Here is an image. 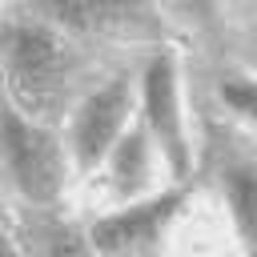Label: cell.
I'll return each instance as SVG.
<instances>
[{
	"label": "cell",
	"instance_id": "ba28073f",
	"mask_svg": "<svg viewBox=\"0 0 257 257\" xmlns=\"http://www.w3.org/2000/svg\"><path fill=\"white\" fill-rule=\"evenodd\" d=\"M253 197H257V177H253V165L249 161H237L225 177V201L233 209V221H237V233L245 237V245L253 241Z\"/></svg>",
	"mask_w": 257,
	"mask_h": 257
},
{
	"label": "cell",
	"instance_id": "5b68a950",
	"mask_svg": "<svg viewBox=\"0 0 257 257\" xmlns=\"http://www.w3.org/2000/svg\"><path fill=\"white\" fill-rule=\"evenodd\" d=\"M141 124H145L157 157L165 161L169 177L181 185L189 177V169H193L189 165L193 161V145H189V128H185L177 60L169 52H157L141 72Z\"/></svg>",
	"mask_w": 257,
	"mask_h": 257
},
{
	"label": "cell",
	"instance_id": "8992f818",
	"mask_svg": "<svg viewBox=\"0 0 257 257\" xmlns=\"http://www.w3.org/2000/svg\"><path fill=\"white\" fill-rule=\"evenodd\" d=\"M133 80L128 76H112L104 84H96L92 92H84L72 112H68V145H64V157H68V169L76 173H96L104 153L116 145V137L124 133V124L133 120Z\"/></svg>",
	"mask_w": 257,
	"mask_h": 257
},
{
	"label": "cell",
	"instance_id": "8fae6325",
	"mask_svg": "<svg viewBox=\"0 0 257 257\" xmlns=\"http://www.w3.org/2000/svg\"><path fill=\"white\" fill-rule=\"evenodd\" d=\"M217 92H221L225 108H233V112L241 116V124H249V120H253V96H257V88H253V80H249V76H233V80H225Z\"/></svg>",
	"mask_w": 257,
	"mask_h": 257
},
{
	"label": "cell",
	"instance_id": "4fadbf2b",
	"mask_svg": "<svg viewBox=\"0 0 257 257\" xmlns=\"http://www.w3.org/2000/svg\"><path fill=\"white\" fill-rule=\"evenodd\" d=\"M233 4H237V8H249V4H253V0H233Z\"/></svg>",
	"mask_w": 257,
	"mask_h": 257
},
{
	"label": "cell",
	"instance_id": "6da1fadb",
	"mask_svg": "<svg viewBox=\"0 0 257 257\" xmlns=\"http://www.w3.org/2000/svg\"><path fill=\"white\" fill-rule=\"evenodd\" d=\"M0 72L8 104L28 120L52 128L72 100L80 56L72 48V36L36 16H20L0 28Z\"/></svg>",
	"mask_w": 257,
	"mask_h": 257
},
{
	"label": "cell",
	"instance_id": "277c9868",
	"mask_svg": "<svg viewBox=\"0 0 257 257\" xmlns=\"http://www.w3.org/2000/svg\"><path fill=\"white\" fill-rule=\"evenodd\" d=\"M32 16L64 36L92 40H153L165 28L153 0H32Z\"/></svg>",
	"mask_w": 257,
	"mask_h": 257
},
{
	"label": "cell",
	"instance_id": "9c48e42d",
	"mask_svg": "<svg viewBox=\"0 0 257 257\" xmlns=\"http://www.w3.org/2000/svg\"><path fill=\"white\" fill-rule=\"evenodd\" d=\"M161 16L193 28V32H213L221 24V0H157Z\"/></svg>",
	"mask_w": 257,
	"mask_h": 257
},
{
	"label": "cell",
	"instance_id": "52a82bcc",
	"mask_svg": "<svg viewBox=\"0 0 257 257\" xmlns=\"http://www.w3.org/2000/svg\"><path fill=\"white\" fill-rule=\"evenodd\" d=\"M100 177H104V189L108 197L120 201H137L145 193H153V177H157V149L145 133V124L128 120L124 133L116 137V145L104 153L100 161Z\"/></svg>",
	"mask_w": 257,
	"mask_h": 257
},
{
	"label": "cell",
	"instance_id": "7a4b0ae2",
	"mask_svg": "<svg viewBox=\"0 0 257 257\" xmlns=\"http://www.w3.org/2000/svg\"><path fill=\"white\" fill-rule=\"evenodd\" d=\"M0 153H4L16 193L28 205L52 209L60 201L64 181H68V157H64L60 137L44 124L28 120L24 112H16L8 100L0 104Z\"/></svg>",
	"mask_w": 257,
	"mask_h": 257
},
{
	"label": "cell",
	"instance_id": "3957f363",
	"mask_svg": "<svg viewBox=\"0 0 257 257\" xmlns=\"http://www.w3.org/2000/svg\"><path fill=\"white\" fill-rule=\"evenodd\" d=\"M181 209H185V185L145 193L137 201H120L108 213H100L84 229V237L96 257H165V241Z\"/></svg>",
	"mask_w": 257,
	"mask_h": 257
},
{
	"label": "cell",
	"instance_id": "30bf717a",
	"mask_svg": "<svg viewBox=\"0 0 257 257\" xmlns=\"http://www.w3.org/2000/svg\"><path fill=\"white\" fill-rule=\"evenodd\" d=\"M36 249H40V257H96L92 245H88V237H84L72 221H52V225L40 233Z\"/></svg>",
	"mask_w": 257,
	"mask_h": 257
},
{
	"label": "cell",
	"instance_id": "7c38bea8",
	"mask_svg": "<svg viewBox=\"0 0 257 257\" xmlns=\"http://www.w3.org/2000/svg\"><path fill=\"white\" fill-rule=\"evenodd\" d=\"M0 257H20V249L12 245V237H8V233H0Z\"/></svg>",
	"mask_w": 257,
	"mask_h": 257
}]
</instances>
